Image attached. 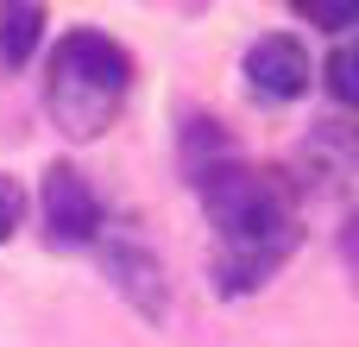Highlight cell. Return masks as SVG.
<instances>
[{"label":"cell","instance_id":"cell-1","mask_svg":"<svg viewBox=\"0 0 359 347\" xmlns=\"http://www.w3.org/2000/svg\"><path fill=\"white\" fill-rule=\"evenodd\" d=\"M196 190H202V209H208V221H215V234H221L215 266H208V272H215V291H221V297L259 291V284L297 253V240H303L290 177L233 158V164H221L215 177H202Z\"/></svg>","mask_w":359,"mask_h":347},{"label":"cell","instance_id":"cell-2","mask_svg":"<svg viewBox=\"0 0 359 347\" xmlns=\"http://www.w3.org/2000/svg\"><path fill=\"white\" fill-rule=\"evenodd\" d=\"M133 89V57L107 38V32H69L50 51V76H44V107L69 139H95L107 133V120L120 114Z\"/></svg>","mask_w":359,"mask_h":347},{"label":"cell","instance_id":"cell-3","mask_svg":"<svg viewBox=\"0 0 359 347\" xmlns=\"http://www.w3.org/2000/svg\"><path fill=\"white\" fill-rule=\"evenodd\" d=\"M44 228H50L57 247H88L101 234V202H95V190L76 164L44 171Z\"/></svg>","mask_w":359,"mask_h":347},{"label":"cell","instance_id":"cell-4","mask_svg":"<svg viewBox=\"0 0 359 347\" xmlns=\"http://www.w3.org/2000/svg\"><path fill=\"white\" fill-rule=\"evenodd\" d=\"M246 82H252V95H265V101H297V95L309 89V51H303L290 32H271V38H259V44L246 51Z\"/></svg>","mask_w":359,"mask_h":347},{"label":"cell","instance_id":"cell-5","mask_svg":"<svg viewBox=\"0 0 359 347\" xmlns=\"http://www.w3.org/2000/svg\"><path fill=\"white\" fill-rule=\"evenodd\" d=\"M107 272H114V291L120 297H133V310L139 316H164L170 310V278H164V266L151 259V247H139V240H107Z\"/></svg>","mask_w":359,"mask_h":347},{"label":"cell","instance_id":"cell-6","mask_svg":"<svg viewBox=\"0 0 359 347\" xmlns=\"http://www.w3.org/2000/svg\"><path fill=\"white\" fill-rule=\"evenodd\" d=\"M44 38V6H0V63L19 70Z\"/></svg>","mask_w":359,"mask_h":347},{"label":"cell","instance_id":"cell-7","mask_svg":"<svg viewBox=\"0 0 359 347\" xmlns=\"http://www.w3.org/2000/svg\"><path fill=\"white\" fill-rule=\"evenodd\" d=\"M328 89H334L341 107H359V44H341L328 57Z\"/></svg>","mask_w":359,"mask_h":347},{"label":"cell","instance_id":"cell-8","mask_svg":"<svg viewBox=\"0 0 359 347\" xmlns=\"http://www.w3.org/2000/svg\"><path fill=\"white\" fill-rule=\"evenodd\" d=\"M19 221H25V190L0 171V240H13V234H19Z\"/></svg>","mask_w":359,"mask_h":347},{"label":"cell","instance_id":"cell-9","mask_svg":"<svg viewBox=\"0 0 359 347\" xmlns=\"http://www.w3.org/2000/svg\"><path fill=\"white\" fill-rule=\"evenodd\" d=\"M297 13L316 19V25H353L359 19V6H347V0H341V6H334V0H297Z\"/></svg>","mask_w":359,"mask_h":347},{"label":"cell","instance_id":"cell-10","mask_svg":"<svg viewBox=\"0 0 359 347\" xmlns=\"http://www.w3.org/2000/svg\"><path fill=\"white\" fill-rule=\"evenodd\" d=\"M341 266H347V278H353V291H359V209L341 221Z\"/></svg>","mask_w":359,"mask_h":347}]
</instances>
